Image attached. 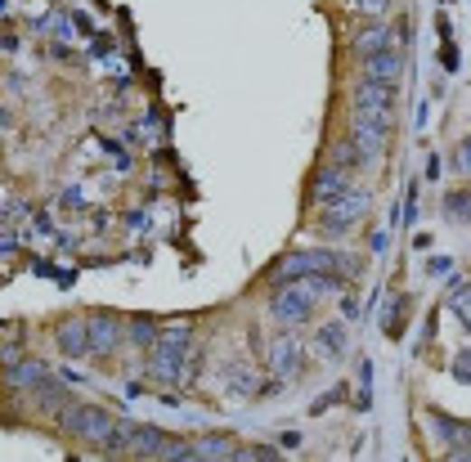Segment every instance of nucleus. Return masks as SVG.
I'll return each mask as SVG.
<instances>
[{"mask_svg":"<svg viewBox=\"0 0 471 462\" xmlns=\"http://www.w3.org/2000/svg\"><path fill=\"white\" fill-rule=\"evenodd\" d=\"M342 288L337 274H301V278H278L274 292H269V315L287 328L306 324L315 315V301L319 297H333Z\"/></svg>","mask_w":471,"mask_h":462,"instance_id":"obj_1","label":"nucleus"},{"mask_svg":"<svg viewBox=\"0 0 471 462\" xmlns=\"http://www.w3.org/2000/svg\"><path fill=\"white\" fill-rule=\"evenodd\" d=\"M193 346V328L189 324H171V328H162L157 333V342L148 346V372L157 377V382H175L180 377V363H184V354Z\"/></svg>","mask_w":471,"mask_h":462,"instance_id":"obj_2","label":"nucleus"},{"mask_svg":"<svg viewBox=\"0 0 471 462\" xmlns=\"http://www.w3.org/2000/svg\"><path fill=\"white\" fill-rule=\"evenodd\" d=\"M368 207H372V198H368V189H359L351 184L342 198H333V203H324V212H319V230L328 233V238H342V233H351L363 216H368Z\"/></svg>","mask_w":471,"mask_h":462,"instance_id":"obj_3","label":"nucleus"},{"mask_svg":"<svg viewBox=\"0 0 471 462\" xmlns=\"http://www.w3.org/2000/svg\"><path fill=\"white\" fill-rule=\"evenodd\" d=\"M59 427H63V436H72V440H104L108 431H113V418L104 413V409H95V404H68L63 409V418H59Z\"/></svg>","mask_w":471,"mask_h":462,"instance_id":"obj_4","label":"nucleus"},{"mask_svg":"<svg viewBox=\"0 0 471 462\" xmlns=\"http://www.w3.org/2000/svg\"><path fill=\"white\" fill-rule=\"evenodd\" d=\"M337 269H342L337 251H297V256H283L274 265V283L278 278H301V274H337Z\"/></svg>","mask_w":471,"mask_h":462,"instance_id":"obj_5","label":"nucleus"},{"mask_svg":"<svg viewBox=\"0 0 471 462\" xmlns=\"http://www.w3.org/2000/svg\"><path fill=\"white\" fill-rule=\"evenodd\" d=\"M86 337H90V354H113L121 346V337H126V328H121L118 315L99 310V315L86 319Z\"/></svg>","mask_w":471,"mask_h":462,"instance_id":"obj_6","label":"nucleus"},{"mask_svg":"<svg viewBox=\"0 0 471 462\" xmlns=\"http://www.w3.org/2000/svg\"><path fill=\"white\" fill-rule=\"evenodd\" d=\"M400 77H404V50L400 45L363 59V81H372V86H400Z\"/></svg>","mask_w":471,"mask_h":462,"instance_id":"obj_7","label":"nucleus"},{"mask_svg":"<svg viewBox=\"0 0 471 462\" xmlns=\"http://www.w3.org/2000/svg\"><path fill=\"white\" fill-rule=\"evenodd\" d=\"M386 139H391V126H386V121L351 117V144L359 148V157H382Z\"/></svg>","mask_w":471,"mask_h":462,"instance_id":"obj_8","label":"nucleus"},{"mask_svg":"<svg viewBox=\"0 0 471 462\" xmlns=\"http://www.w3.org/2000/svg\"><path fill=\"white\" fill-rule=\"evenodd\" d=\"M301 363H306V346H301V337H297V333L274 337V346H269V368H274L278 377H297V372H301Z\"/></svg>","mask_w":471,"mask_h":462,"instance_id":"obj_9","label":"nucleus"},{"mask_svg":"<svg viewBox=\"0 0 471 462\" xmlns=\"http://www.w3.org/2000/svg\"><path fill=\"white\" fill-rule=\"evenodd\" d=\"M404 36H409V27H386V23H372V27H363L359 36H354V50L368 59V54H382V50H395V41L404 45Z\"/></svg>","mask_w":471,"mask_h":462,"instance_id":"obj_10","label":"nucleus"},{"mask_svg":"<svg viewBox=\"0 0 471 462\" xmlns=\"http://www.w3.org/2000/svg\"><path fill=\"white\" fill-rule=\"evenodd\" d=\"M427 422H431V427H436V436H440V440H449V458H467L471 449H467V422H458V418H445V413H436V409H431V413H427Z\"/></svg>","mask_w":471,"mask_h":462,"instance_id":"obj_11","label":"nucleus"},{"mask_svg":"<svg viewBox=\"0 0 471 462\" xmlns=\"http://www.w3.org/2000/svg\"><path fill=\"white\" fill-rule=\"evenodd\" d=\"M45 377H50V363H45V359H18V363H9V372H5V382H9L14 391H36Z\"/></svg>","mask_w":471,"mask_h":462,"instance_id":"obj_12","label":"nucleus"},{"mask_svg":"<svg viewBox=\"0 0 471 462\" xmlns=\"http://www.w3.org/2000/svg\"><path fill=\"white\" fill-rule=\"evenodd\" d=\"M54 346L63 350V354H72V359H81V354H90V337H86V319H63V324L54 328Z\"/></svg>","mask_w":471,"mask_h":462,"instance_id":"obj_13","label":"nucleus"},{"mask_svg":"<svg viewBox=\"0 0 471 462\" xmlns=\"http://www.w3.org/2000/svg\"><path fill=\"white\" fill-rule=\"evenodd\" d=\"M346 189H351V171H342V166L328 162V166L315 175V189H310V193H315V203H333V198H342Z\"/></svg>","mask_w":471,"mask_h":462,"instance_id":"obj_14","label":"nucleus"},{"mask_svg":"<svg viewBox=\"0 0 471 462\" xmlns=\"http://www.w3.org/2000/svg\"><path fill=\"white\" fill-rule=\"evenodd\" d=\"M166 445H171V436H166V431H157V427H135V431H130V449H126V454H135V458H162V454H166Z\"/></svg>","mask_w":471,"mask_h":462,"instance_id":"obj_15","label":"nucleus"},{"mask_svg":"<svg viewBox=\"0 0 471 462\" xmlns=\"http://www.w3.org/2000/svg\"><path fill=\"white\" fill-rule=\"evenodd\" d=\"M354 104H368V108H386V113H395V86L359 81V86H354Z\"/></svg>","mask_w":471,"mask_h":462,"instance_id":"obj_16","label":"nucleus"},{"mask_svg":"<svg viewBox=\"0 0 471 462\" xmlns=\"http://www.w3.org/2000/svg\"><path fill=\"white\" fill-rule=\"evenodd\" d=\"M193 458H238V445L225 436H207L193 445Z\"/></svg>","mask_w":471,"mask_h":462,"instance_id":"obj_17","label":"nucleus"},{"mask_svg":"<svg viewBox=\"0 0 471 462\" xmlns=\"http://www.w3.org/2000/svg\"><path fill=\"white\" fill-rule=\"evenodd\" d=\"M32 395H36V404H41V409H63V404H68V386H63V382H54V377H45Z\"/></svg>","mask_w":471,"mask_h":462,"instance_id":"obj_18","label":"nucleus"},{"mask_svg":"<svg viewBox=\"0 0 471 462\" xmlns=\"http://www.w3.org/2000/svg\"><path fill=\"white\" fill-rule=\"evenodd\" d=\"M126 337H130V342H135V346H139V350H148V346H153V342H157V324L139 315V319H130V328H126Z\"/></svg>","mask_w":471,"mask_h":462,"instance_id":"obj_19","label":"nucleus"},{"mask_svg":"<svg viewBox=\"0 0 471 462\" xmlns=\"http://www.w3.org/2000/svg\"><path fill=\"white\" fill-rule=\"evenodd\" d=\"M319 346L328 350V354H342V350H346V328H342V324H328V328L319 333Z\"/></svg>","mask_w":471,"mask_h":462,"instance_id":"obj_20","label":"nucleus"},{"mask_svg":"<svg viewBox=\"0 0 471 462\" xmlns=\"http://www.w3.org/2000/svg\"><path fill=\"white\" fill-rule=\"evenodd\" d=\"M363 157H359V148H354L351 139H342L337 148H333V166H342V171H354Z\"/></svg>","mask_w":471,"mask_h":462,"instance_id":"obj_21","label":"nucleus"},{"mask_svg":"<svg viewBox=\"0 0 471 462\" xmlns=\"http://www.w3.org/2000/svg\"><path fill=\"white\" fill-rule=\"evenodd\" d=\"M467 189H458V193H449V198H445V212H449V221H454V225H463V221H467Z\"/></svg>","mask_w":471,"mask_h":462,"instance_id":"obj_22","label":"nucleus"},{"mask_svg":"<svg viewBox=\"0 0 471 462\" xmlns=\"http://www.w3.org/2000/svg\"><path fill=\"white\" fill-rule=\"evenodd\" d=\"M449 306H454V315L467 324V288H463V283H454V301H449Z\"/></svg>","mask_w":471,"mask_h":462,"instance_id":"obj_23","label":"nucleus"},{"mask_svg":"<svg viewBox=\"0 0 471 462\" xmlns=\"http://www.w3.org/2000/svg\"><path fill=\"white\" fill-rule=\"evenodd\" d=\"M400 319H404V301L386 310V337H400Z\"/></svg>","mask_w":471,"mask_h":462,"instance_id":"obj_24","label":"nucleus"},{"mask_svg":"<svg viewBox=\"0 0 471 462\" xmlns=\"http://www.w3.org/2000/svg\"><path fill=\"white\" fill-rule=\"evenodd\" d=\"M351 5H354V9H368V14H382L391 0H351Z\"/></svg>","mask_w":471,"mask_h":462,"instance_id":"obj_25","label":"nucleus"},{"mask_svg":"<svg viewBox=\"0 0 471 462\" xmlns=\"http://www.w3.org/2000/svg\"><path fill=\"white\" fill-rule=\"evenodd\" d=\"M454 377H458V382H467V377H471V368H467V354H458V359H454Z\"/></svg>","mask_w":471,"mask_h":462,"instance_id":"obj_26","label":"nucleus"},{"mask_svg":"<svg viewBox=\"0 0 471 462\" xmlns=\"http://www.w3.org/2000/svg\"><path fill=\"white\" fill-rule=\"evenodd\" d=\"M427 269H431V274H449V260H445V256H440V260L431 256V260H427Z\"/></svg>","mask_w":471,"mask_h":462,"instance_id":"obj_27","label":"nucleus"}]
</instances>
